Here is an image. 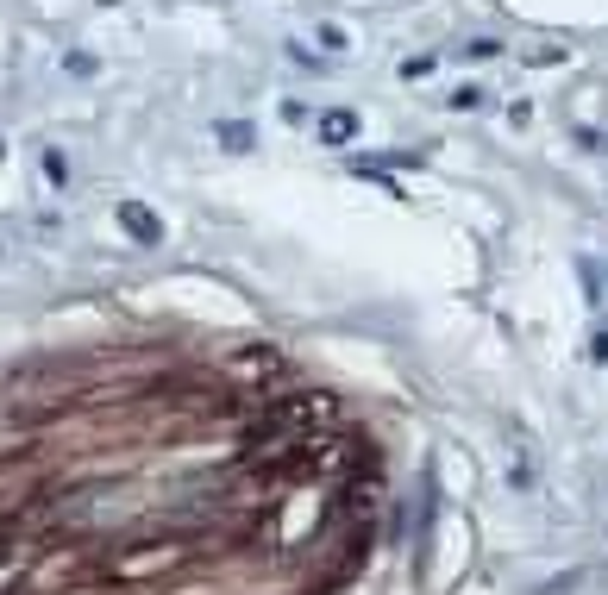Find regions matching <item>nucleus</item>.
Returning <instances> with one entry per match:
<instances>
[{
	"mask_svg": "<svg viewBox=\"0 0 608 595\" xmlns=\"http://www.w3.org/2000/svg\"><path fill=\"white\" fill-rule=\"evenodd\" d=\"M220 145H226V151H251V126H239V119H226V126H220Z\"/></svg>",
	"mask_w": 608,
	"mask_h": 595,
	"instance_id": "nucleus-5",
	"label": "nucleus"
},
{
	"mask_svg": "<svg viewBox=\"0 0 608 595\" xmlns=\"http://www.w3.org/2000/svg\"><path fill=\"white\" fill-rule=\"evenodd\" d=\"M120 226L138 238V245H163V220H157L145 201H120Z\"/></svg>",
	"mask_w": 608,
	"mask_h": 595,
	"instance_id": "nucleus-4",
	"label": "nucleus"
},
{
	"mask_svg": "<svg viewBox=\"0 0 608 595\" xmlns=\"http://www.w3.org/2000/svg\"><path fill=\"white\" fill-rule=\"evenodd\" d=\"M0 157H7V145H0Z\"/></svg>",
	"mask_w": 608,
	"mask_h": 595,
	"instance_id": "nucleus-12",
	"label": "nucleus"
},
{
	"mask_svg": "<svg viewBox=\"0 0 608 595\" xmlns=\"http://www.w3.org/2000/svg\"><path fill=\"white\" fill-rule=\"evenodd\" d=\"M189 558V545L182 539H145V545H126V552H113L101 570L113 583H145V577H163V570H176Z\"/></svg>",
	"mask_w": 608,
	"mask_h": 595,
	"instance_id": "nucleus-2",
	"label": "nucleus"
},
{
	"mask_svg": "<svg viewBox=\"0 0 608 595\" xmlns=\"http://www.w3.org/2000/svg\"><path fill=\"white\" fill-rule=\"evenodd\" d=\"M314 138H320L326 151H345V145L358 138V113H352V107H333V113H320V119H314Z\"/></svg>",
	"mask_w": 608,
	"mask_h": 595,
	"instance_id": "nucleus-3",
	"label": "nucleus"
},
{
	"mask_svg": "<svg viewBox=\"0 0 608 595\" xmlns=\"http://www.w3.org/2000/svg\"><path fill=\"white\" fill-rule=\"evenodd\" d=\"M0 564H7V552H0Z\"/></svg>",
	"mask_w": 608,
	"mask_h": 595,
	"instance_id": "nucleus-11",
	"label": "nucleus"
},
{
	"mask_svg": "<svg viewBox=\"0 0 608 595\" xmlns=\"http://www.w3.org/2000/svg\"><path fill=\"white\" fill-rule=\"evenodd\" d=\"M452 107H458V113H471V107H483V88H458V94H452Z\"/></svg>",
	"mask_w": 608,
	"mask_h": 595,
	"instance_id": "nucleus-8",
	"label": "nucleus"
},
{
	"mask_svg": "<svg viewBox=\"0 0 608 595\" xmlns=\"http://www.w3.org/2000/svg\"><path fill=\"white\" fill-rule=\"evenodd\" d=\"M402 76H408V82H420V76H433V57H408V63H402Z\"/></svg>",
	"mask_w": 608,
	"mask_h": 595,
	"instance_id": "nucleus-9",
	"label": "nucleus"
},
{
	"mask_svg": "<svg viewBox=\"0 0 608 595\" xmlns=\"http://www.w3.org/2000/svg\"><path fill=\"white\" fill-rule=\"evenodd\" d=\"M44 176L63 188V182H69V157H63V151H44Z\"/></svg>",
	"mask_w": 608,
	"mask_h": 595,
	"instance_id": "nucleus-6",
	"label": "nucleus"
},
{
	"mask_svg": "<svg viewBox=\"0 0 608 595\" xmlns=\"http://www.w3.org/2000/svg\"><path fill=\"white\" fill-rule=\"evenodd\" d=\"M464 57H477V63H489V57H502V44H496V38H471V44H464Z\"/></svg>",
	"mask_w": 608,
	"mask_h": 595,
	"instance_id": "nucleus-7",
	"label": "nucleus"
},
{
	"mask_svg": "<svg viewBox=\"0 0 608 595\" xmlns=\"http://www.w3.org/2000/svg\"><path fill=\"white\" fill-rule=\"evenodd\" d=\"M326 414H333V401H326V395H289V401H270V408L245 426V451H257V445L276 439V433H301V426H320Z\"/></svg>",
	"mask_w": 608,
	"mask_h": 595,
	"instance_id": "nucleus-1",
	"label": "nucleus"
},
{
	"mask_svg": "<svg viewBox=\"0 0 608 595\" xmlns=\"http://www.w3.org/2000/svg\"><path fill=\"white\" fill-rule=\"evenodd\" d=\"M590 357H596V364H608V332H596V351Z\"/></svg>",
	"mask_w": 608,
	"mask_h": 595,
	"instance_id": "nucleus-10",
	"label": "nucleus"
}]
</instances>
